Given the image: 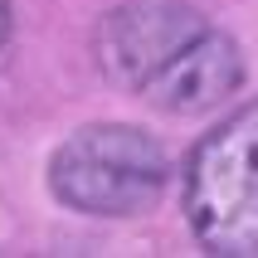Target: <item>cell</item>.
<instances>
[{
	"mask_svg": "<svg viewBox=\"0 0 258 258\" xmlns=\"http://www.w3.org/2000/svg\"><path fill=\"white\" fill-rule=\"evenodd\" d=\"M5 34H10V0H0V44H5Z\"/></svg>",
	"mask_w": 258,
	"mask_h": 258,
	"instance_id": "5",
	"label": "cell"
},
{
	"mask_svg": "<svg viewBox=\"0 0 258 258\" xmlns=\"http://www.w3.org/2000/svg\"><path fill=\"white\" fill-rule=\"evenodd\" d=\"M205 20L180 0H127L98 25V69L122 88H142L185 39H195Z\"/></svg>",
	"mask_w": 258,
	"mask_h": 258,
	"instance_id": "3",
	"label": "cell"
},
{
	"mask_svg": "<svg viewBox=\"0 0 258 258\" xmlns=\"http://www.w3.org/2000/svg\"><path fill=\"white\" fill-rule=\"evenodd\" d=\"M171 161L151 132L132 122H88L49 156V190L58 205L98 219L146 215L166 195Z\"/></svg>",
	"mask_w": 258,
	"mask_h": 258,
	"instance_id": "1",
	"label": "cell"
},
{
	"mask_svg": "<svg viewBox=\"0 0 258 258\" xmlns=\"http://www.w3.org/2000/svg\"><path fill=\"white\" fill-rule=\"evenodd\" d=\"M185 224L205 253H258V98L229 112L185 161Z\"/></svg>",
	"mask_w": 258,
	"mask_h": 258,
	"instance_id": "2",
	"label": "cell"
},
{
	"mask_svg": "<svg viewBox=\"0 0 258 258\" xmlns=\"http://www.w3.org/2000/svg\"><path fill=\"white\" fill-rule=\"evenodd\" d=\"M239 83H244V49H239L224 29L205 25L200 34L180 44L137 93H142L156 112L195 117V112L219 107L229 93H239Z\"/></svg>",
	"mask_w": 258,
	"mask_h": 258,
	"instance_id": "4",
	"label": "cell"
}]
</instances>
